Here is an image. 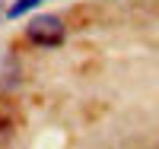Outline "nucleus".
<instances>
[{"label":"nucleus","mask_w":159,"mask_h":149,"mask_svg":"<svg viewBox=\"0 0 159 149\" xmlns=\"http://www.w3.org/2000/svg\"><path fill=\"white\" fill-rule=\"evenodd\" d=\"M64 35H67L64 19L54 16V13H38V16L25 25V38H29L32 45H38V48H57L64 42Z\"/></svg>","instance_id":"1"},{"label":"nucleus","mask_w":159,"mask_h":149,"mask_svg":"<svg viewBox=\"0 0 159 149\" xmlns=\"http://www.w3.org/2000/svg\"><path fill=\"white\" fill-rule=\"evenodd\" d=\"M42 7V0H16L10 10H7V16L10 19H19V16H25V13H32V10H38Z\"/></svg>","instance_id":"2"},{"label":"nucleus","mask_w":159,"mask_h":149,"mask_svg":"<svg viewBox=\"0 0 159 149\" xmlns=\"http://www.w3.org/2000/svg\"><path fill=\"white\" fill-rule=\"evenodd\" d=\"M0 13H3V7H0Z\"/></svg>","instance_id":"3"}]
</instances>
